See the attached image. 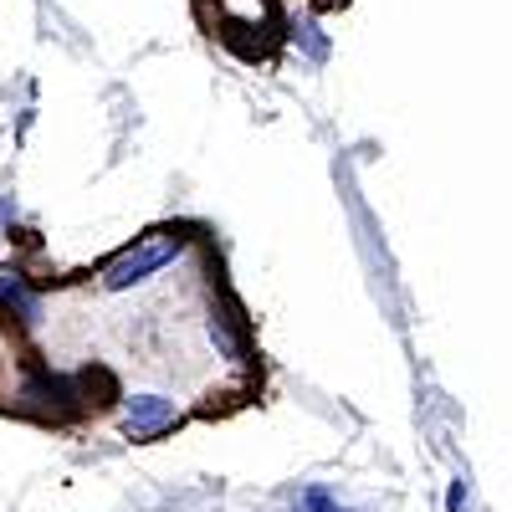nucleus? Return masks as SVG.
Listing matches in <instances>:
<instances>
[{"label": "nucleus", "mask_w": 512, "mask_h": 512, "mask_svg": "<svg viewBox=\"0 0 512 512\" xmlns=\"http://www.w3.org/2000/svg\"><path fill=\"white\" fill-rule=\"evenodd\" d=\"M180 256H185V236H180V231H149V236H139L134 246H128L118 262H108L103 287H108V292H128V287L149 282L159 267L180 262Z\"/></svg>", "instance_id": "1"}, {"label": "nucleus", "mask_w": 512, "mask_h": 512, "mask_svg": "<svg viewBox=\"0 0 512 512\" xmlns=\"http://www.w3.org/2000/svg\"><path fill=\"white\" fill-rule=\"evenodd\" d=\"M175 400H159V395H139V400H128L123 410V431L134 436V441H159L164 431H175Z\"/></svg>", "instance_id": "2"}]
</instances>
